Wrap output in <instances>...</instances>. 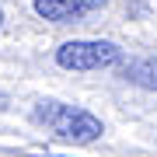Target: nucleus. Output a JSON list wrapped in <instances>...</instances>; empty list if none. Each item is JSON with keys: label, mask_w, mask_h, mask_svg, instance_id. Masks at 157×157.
<instances>
[{"label": "nucleus", "mask_w": 157, "mask_h": 157, "mask_svg": "<svg viewBox=\"0 0 157 157\" xmlns=\"http://www.w3.org/2000/svg\"><path fill=\"white\" fill-rule=\"evenodd\" d=\"M35 122L49 126L52 136H59L67 143H94L101 136V119H94L84 108L59 105V101H39L35 105Z\"/></svg>", "instance_id": "nucleus-1"}, {"label": "nucleus", "mask_w": 157, "mask_h": 157, "mask_svg": "<svg viewBox=\"0 0 157 157\" xmlns=\"http://www.w3.org/2000/svg\"><path fill=\"white\" fill-rule=\"evenodd\" d=\"M122 59V49L115 42H101V39H77V42H63L56 49V63L63 70H105L115 67Z\"/></svg>", "instance_id": "nucleus-2"}, {"label": "nucleus", "mask_w": 157, "mask_h": 157, "mask_svg": "<svg viewBox=\"0 0 157 157\" xmlns=\"http://www.w3.org/2000/svg\"><path fill=\"white\" fill-rule=\"evenodd\" d=\"M101 7H105V0H35V14L56 25L80 21V17L101 11Z\"/></svg>", "instance_id": "nucleus-3"}, {"label": "nucleus", "mask_w": 157, "mask_h": 157, "mask_svg": "<svg viewBox=\"0 0 157 157\" xmlns=\"http://www.w3.org/2000/svg\"><path fill=\"white\" fill-rule=\"evenodd\" d=\"M122 77L129 84H140L147 91H157V59H133L122 67Z\"/></svg>", "instance_id": "nucleus-4"}, {"label": "nucleus", "mask_w": 157, "mask_h": 157, "mask_svg": "<svg viewBox=\"0 0 157 157\" xmlns=\"http://www.w3.org/2000/svg\"><path fill=\"white\" fill-rule=\"evenodd\" d=\"M4 108H7V94H0V112H4Z\"/></svg>", "instance_id": "nucleus-5"}, {"label": "nucleus", "mask_w": 157, "mask_h": 157, "mask_svg": "<svg viewBox=\"0 0 157 157\" xmlns=\"http://www.w3.org/2000/svg\"><path fill=\"white\" fill-rule=\"evenodd\" d=\"M0 25H4V11H0Z\"/></svg>", "instance_id": "nucleus-6"}]
</instances>
